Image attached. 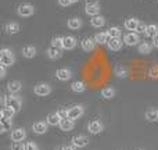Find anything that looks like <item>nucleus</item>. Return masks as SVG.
Returning <instances> with one entry per match:
<instances>
[{"label": "nucleus", "mask_w": 158, "mask_h": 150, "mask_svg": "<svg viewBox=\"0 0 158 150\" xmlns=\"http://www.w3.org/2000/svg\"><path fill=\"white\" fill-rule=\"evenodd\" d=\"M94 43H96V41H92V39L86 38L81 42V46L85 52H92V50L94 49Z\"/></svg>", "instance_id": "13"}, {"label": "nucleus", "mask_w": 158, "mask_h": 150, "mask_svg": "<svg viewBox=\"0 0 158 150\" xmlns=\"http://www.w3.org/2000/svg\"><path fill=\"white\" fill-rule=\"evenodd\" d=\"M21 88H22V85H21V82H19V81H11V82H8V85H7L8 92H11V93L19 92V90H21Z\"/></svg>", "instance_id": "17"}, {"label": "nucleus", "mask_w": 158, "mask_h": 150, "mask_svg": "<svg viewBox=\"0 0 158 150\" xmlns=\"http://www.w3.org/2000/svg\"><path fill=\"white\" fill-rule=\"evenodd\" d=\"M115 74H117L118 76H121V78H125V76H126V71L123 68H121V67H117V68H115Z\"/></svg>", "instance_id": "37"}, {"label": "nucleus", "mask_w": 158, "mask_h": 150, "mask_svg": "<svg viewBox=\"0 0 158 150\" xmlns=\"http://www.w3.org/2000/svg\"><path fill=\"white\" fill-rule=\"evenodd\" d=\"M47 56H49L50 58H53V60H56V58H60L61 57V49H58V47H54V46H50L49 49H47Z\"/></svg>", "instance_id": "15"}, {"label": "nucleus", "mask_w": 158, "mask_h": 150, "mask_svg": "<svg viewBox=\"0 0 158 150\" xmlns=\"http://www.w3.org/2000/svg\"><path fill=\"white\" fill-rule=\"evenodd\" d=\"M52 46L58 47V49H63V38H54L53 39Z\"/></svg>", "instance_id": "35"}, {"label": "nucleus", "mask_w": 158, "mask_h": 150, "mask_svg": "<svg viewBox=\"0 0 158 150\" xmlns=\"http://www.w3.org/2000/svg\"><path fill=\"white\" fill-rule=\"evenodd\" d=\"M107 45H108V49L110 50L117 52V50H119L121 47H122V39H121V38H111Z\"/></svg>", "instance_id": "9"}, {"label": "nucleus", "mask_w": 158, "mask_h": 150, "mask_svg": "<svg viewBox=\"0 0 158 150\" xmlns=\"http://www.w3.org/2000/svg\"><path fill=\"white\" fill-rule=\"evenodd\" d=\"M25 145H22L21 142H14L13 145H11V150H24Z\"/></svg>", "instance_id": "36"}, {"label": "nucleus", "mask_w": 158, "mask_h": 150, "mask_svg": "<svg viewBox=\"0 0 158 150\" xmlns=\"http://www.w3.org/2000/svg\"><path fill=\"white\" fill-rule=\"evenodd\" d=\"M71 0H58V4L60 6H64V7H67V6H69L71 4Z\"/></svg>", "instance_id": "41"}, {"label": "nucleus", "mask_w": 158, "mask_h": 150, "mask_svg": "<svg viewBox=\"0 0 158 150\" xmlns=\"http://www.w3.org/2000/svg\"><path fill=\"white\" fill-rule=\"evenodd\" d=\"M75 46H77V39L74 36H64L63 38V49L72 50Z\"/></svg>", "instance_id": "7"}, {"label": "nucleus", "mask_w": 158, "mask_h": 150, "mask_svg": "<svg viewBox=\"0 0 158 150\" xmlns=\"http://www.w3.org/2000/svg\"><path fill=\"white\" fill-rule=\"evenodd\" d=\"M98 4V0H86V6H96Z\"/></svg>", "instance_id": "43"}, {"label": "nucleus", "mask_w": 158, "mask_h": 150, "mask_svg": "<svg viewBox=\"0 0 158 150\" xmlns=\"http://www.w3.org/2000/svg\"><path fill=\"white\" fill-rule=\"evenodd\" d=\"M0 63L6 67H10L14 64V56L11 53V50H8L7 47H3L0 50Z\"/></svg>", "instance_id": "1"}, {"label": "nucleus", "mask_w": 158, "mask_h": 150, "mask_svg": "<svg viewBox=\"0 0 158 150\" xmlns=\"http://www.w3.org/2000/svg\"><path fill=\"white\" fill-rule=\"evenodd\" d=\"M58 115L61 117V120H63V118H68V110L61 109L60 111H58Z\"/></svg>", "instance_id": "39"}, {"label": "nucleus", "mask_w": 158, "mask_h": 150, "mask_svg": "<svg viewBox=\"0 0 158 150\" xmlns=\"http://www.w3.org/2000/svg\"><path fill=\"white\" fill-rule=\"evenodd\" d=\"M60 128L63 131H71L74 128V120H69V118H63L60 121Z\"/></svg>", "instance_id": "14"}, {"label": "nucleus", "mask_w": 158, "mask_h": 150, "mask_svg": "<svg viewBox=\"0 0 158 150\" xmlns=\"http://www.w3.org/2000/svg\"><path fill=\"white\" fill-rule=\"evenodd\" d=\"M123 42H125L128 46H135V45L139 43V33H136V32L128 33V35H125V38H123Z\"/></svg>", "instance_id": "8"}, {"label": "nucleus", "mask_w": 158, "mask_h": 150, "mask_svg": "<svg viewBox=\"0 0 158 150\" xmlns=\"http://www.w3.org/2000/svg\"><path fill=\"white\" fill-rule=\"evenodd\" d=\"M71 2H72V3H77V2H79V0H71Z\"/></svg>", "instance_id": "46"}, {"label": "nucleus", "mask_w": 158, "mask_h": 150, "mask_svg": "<svg viewBox=\"0 0 158 150\" xmlns=\"http://www.w3.org/2000/svg\"><path fill=\"white\" fill-rule=\"evenodd\" d=\"M115 95V90L112 89V88H104L103 90H101V96H103L104 99H112Z\"/></svg>", "instance_id": "31"}, {"label": "nucleus", "mask_w": 158, "mask_h": 150, "mask_svg": "<svg viewBox=\"0 0 158 150\" xmlns=\"http://www.w3.org/2000/svg\"><path fill=\"white\" fill-rule=\"evenodd\" d=\"M6 76V66H0V78H4Z\"/></svg>", "instance_id": "42"}, {"label": "nucleus", "mask_w": 158, "mask_h": 150, "mask_svg": "<svg viewBox=\"0 0 158 150\" xmlns=\"http://www.w3.org/2000/svg\"><path fill=\"white\" fill-rule=\"evenodd\" d=\"M151 49H153V45H150L148 42H143L139 45V53H143V54H148Z\"/></svg>", "instance_id": "27"}, {"label": "nucleus", "mask_w": 158, "mask_h": 150, "mask_svg": "<svg viewBox=\"0 0 158 150\" xmlns=\"http://www.w3.org/2000/svg\"><path fill=\"white\" fill-rule=\"evenodd\" d=\"M107 32H108V35L111 38H121V29L118 27H111Z\"/></svg>", "instance_id": "33"}, {"label": "nucleus", "mask_w": 158, "mask_h": 150, "mask_svg": "<svg viewBox=\"0 0 158 150\" xmlns=\"http://www.w3.org/2000/svg\"><path fill=\"white\" fill-rule=\"evenodd\" d=\"M61 117L58 115V113H53V114L47 115V124L49 125H60Z\"/></svg>", "instance_id": "18"}, {"label": "nucleus", "mask_w": 158, "mask_h": 150, "mask_svg": "<svg viewBox=\"0 0 158 150\" xmlns=\"http://www.w3.org/2000/svg\"><path fill=\"white\" fill-rule=\"evenodd\" d=\"M56 76H57L60 81H68V79L71 78V71L67 68H60L56 72Z\"/></svg>", "instance_id": "12"}, {"label": "nucleus", "mask_w": 158, "mask_h": 150, "mask_svg": "<svg viewBox=\"0 0 158 150\" xmlns=\"http://www.w3.org/2000/svg\"><path fill=\"white\" fill-rule=\"evenodd\" d=\"M50 92H52V88L47 84H39L35 86V93L38 96H47Z\"/></svg>", "instance_id": "5"}, {"label": "nucleus", "mask_w": 158, "mask_h": 150, "mask_svg": "<svg viewBox=\"0 0 158 150\" xmlns=\"http://www.w3.org/2000/svg\"><path fill=\"white\" fill-rule=\"evenodd\" d=\"M63 150H77V148H75L74 145H72V146H64Z\"/></svg>", "instance_id": "44"}, {"label": "nucleus", "mask_w": 158, "mask_h": 150, "mask_svg": "<svg viewBox=\"0 0 158 150\" xmlns=\"http://www.w3.org/2000/svg\"><path fill=\"white\" fill-rule=\"evenodd\" d=\"M6 31L8 33H17V32H19V25L17 22H10V24L6 25Z\"/></svg>", "instance_id": "30"}, {"label": "nucleus", "mask_w": 158, "mask_h": 150, "mask_svg": "<svg viewBox=\"0 0 158 150\" xmlns=\"http://www.w3.org/2000/svg\"><path fill=\"white\" fill-rule=\"evenodd\" d=\"M89 131L92 132V134H100V132L103 131V125H101L100 121H92V122L89 124Z\"/></svg>", "instance_id": "16"}, {"label": "nucleus", "mask_w": 158, "mask_h": 150, "mask_svg": "<svg viewBox=\"0 0 158 150\" xmlns=\"http://www.w3.org/2000/svg\"><path fill=\"white\" fill-rule=\"evenodd\" d=\"M86 14L87 15H92V17H94V15H98V13H100V7H98V4H96V6H86Z\"/></svg>", "instance_id": "26"}, {"label": "nucleus", "mask_w": 158, "mask_h": 150, "mask_svg": "<svg viewBox=\"0 0 158 150\" xmlns=\"http://www.w3.org/2000/svg\"><path fill=\"white\" fill-rule=\"evenodd\" d=\"M32 129H33V132L35 134H44V132L47 131V125L44 122H35L32 125Z\"/></svg>", "instance_id": "20"}, {"label": "nucleus", "mask_w": 158, "mask_h": 150, "mask_svg": "<svg viewBox=\"0 0 158 150\" xmlns=\"http://www.w3.org/2000/svg\"><path fill=\"white\" fill-rule=\"evenodd\" d=\"M25 136H27L25 129L18 128V129H15V131H13V134H11V140H13V142H22V140L25 139Z\"/></svg>", "instance_id": "6"}, {"label": "nucleus", "mask_w": 158, "mask_h": 150, "mask_svg": "<svg viewBox=\"0 0 158 150\" xmlns=\"http://www.w3.org/2000/svg\"><path fill=\"white\" fill-rule=\"evenodd\" d=\"M83 115V107L82 106H74L68 110V118L69 120H78L79 117Z\"/></svg>", "instance_id": "2"}, {"label": "nucleus", "mask_w": 158, "mask_h": 150, "mask_svg": "<svg viewBox=\"0 0 158 150\" xmlns=\"http://www.w3.org/2000/svg\"><path fill=\"white\" fill-rule=\"evenodd\" d=\"M146 35L150 36V38H156V36H158V27H157L156 24L147 25V29H146Z\"/></svg>", "instance_id": "22"}, {"label": "nucleus", "mask_w": 158, "mask_h": 150, "mask_svg": "<svg viewBox=\"0 0 158 150\" xmlns=\"http://www.w3.org/2000/svg\"><path fill=\"white\" fill-rule=\"evenodd\" d=\"M90 22H92V25L94 28H100V27H103V25L106 24V19H104L101 15H94L92 19H90Z\"/></svg>", "instance_id": "25"}, {"label": "nucleus", "mask_w": 158, "mask_h": 150, "mask_svg": "<svg viewBox=\"0 0 158 150\" xmlns=\"http://www.w3.org/2000/svg\"><path fill=\"white\" fill-rule=\"evenodd\" d=\"M72 145L75 148H85V146L89 145V139L86 136H75L72 139Z\"/></svg>", "instance_id": "10"}, {"label": "nucleus", "mask_w": 158, "mask_h": 150, "mask_svg": "<svg viewBox=\"0 0 158 150\" xmlns=\"http://www.w3.org/2000/svg\"><path fill=\"white\" fill-rule=\"evenodd\" d=\"M82 25V21L81 18H71L68 21V28L69 29H79Z\"/></svg>", "instance_id": "28"}, {"label": "nucleus", "mask_w": 158, "mask_h": 150, "mask_svg": "<svg viewBox=\"0 0 158 150\" xmlns=\"http://www.w3.org/2000/svg\"><path fill=\"white\" fill-rule=\"evenodd\" d=\"M110 39H111V36L108 35V32H101V33L96 35L94 41H96V43H98V45H106L110 42Z\"/></svg>", "instance_id": "11"}, {"label": "nucleus", "mask_w": 158, "mask_h": 150, "mask_svg": "<svg viewBox=\"0 0 158 150\" xmlns=\"http://www.w3.org/2000/svg\"><path fill=\"white\" fill-rule=\"evenodd\" d=\"M6 107H10V109H13L14 111L17 113L19 109H21V100H19V97L18 96H10Z\"/></svg>", "instance_id": "4"}, {"label": "nucleus", "mask_w": 158, "mask_h": 150, "mask_svg": "<svg viewBox=\"0 0 158 150\" xmlns=\"http://www.w3.org/2000/svg\"><path fill=\"white\" fill-rule=\"evenodd\" d=\"M0 124H2V134L10 131L11 125H13V122H11V118H4V117H2V120H0Z\"/></svg>", "instance_id": "21"}, {"label": "nucleus", "mask_w": 158, "mask_h": 150, "mask_svg": "<svg viewBox=\"0 0 158 150\" xmlns=\"http://www.w3.org/2000/svg\"><path fill=\"white\" fill-rule=\"evenodd\" d=\"M35 13V8L32 4H21L18 7V14L21 17H29Z\"/></svg>", "instance_id": "3"}, {"label": "nucleus", "mask_w": 158, "mask_h": 150, "mask_svg": "<svg viewBox=\"0 0 158 150\" xmlns=\"http://www.w3.org/2000/svg\"><path fill=\"white\" fill-rule=\"evenodd\" d=\"M150 76H153V78H158V67H154V68L150 70Z\"/></svg>", "instance_id": "40"}, {"label": "nucleus", "mask_w": 158, "mask_h": 150, "mask_svg": "<svg viewBox=\"0 0 158 150\" xmlns=\"http://www.w3.org/2000/svg\"><path fill=\"white\" fill-rule=\"evenodd\" d=\"M146 29H147V25L144 22H140L139 21V25L136 28V33H146Z\"/></svg>", "instance_id": "34"}, {"label": "nucleus", "mask_w": 158, "mask_h": 150, "mask_svg": "<svg viewBox=\"0 0 158 150\" xmlns=\"http://www.w3.org/2000/svg\"><path fill=\"white\" fill-rule=\"evenodd\" d=\"M71 89L74 90V92H77V93H82V92H85L86 86H85L83 82H81V81H75V82H72Z\"/></svg>", "instance_id": "24"}, {"label": "nucleus", "mask_w": 158, "mask_h": 150, "mask_svg": "<svg viewBox=\"0 0 158 150\" xmlns=\"http://www.w3.org/2000/svg\"><path fill=\"white\" fill-rule=\"evenodd\" d=\"M0 114H2V117H4V118H13V115L15 114V111H14L13 109H10V107H3Z\"/></svg>", "instance_id": "32"}, {"label": "nucleus", "mask_w": 158, "mask_h": 150, "mask_svg": "<svg viewBox=\"0 0 158 150\" xmlns=\"http://www.w3.org/2000/svg\"><path fill=\"white\" fill-rule=\"evenodd\" d=\"M146 118L148 121H156L158 120V110H154V109H150L146 111Z\"/></svg>", "instance_id": "29"}, {"label": "nucleus", "mask_w": 158, "mask_h": 150, "mask_svg": "<svg viewBox=\"0 0 158 150\" xmlns=\"http://www.w3.org/2000/svg\"><path fill=\"white\" fill-rule=\"evenodd\" d=\"M24 150H39V149H38V146H36L35 143H27Z\"/></svg>", "instance_id": "38"}, {"label": "nucleus", "mask_w": 158, "mask_h": 150, "mask_svg": "<svg viewBox=\"0 0 158 150\" xmlns=\"http://www.w3.org/2000/svg\"><path fill=\"white\" fill-rule=\"evenodd\" d=\"M137 25H139V21L136 18H129L125 21V28L128 31H136Z\"/></svg>", "instance_id": "23"}, {"label": "nucleus", "mask_w": 158, "mask_h": 150, "mask_svg": "<svg viewBox=\"0 0 158 150\" xmlns=\"http://www.w3.org/2000/svg\"><path fill=\"white\" fill-rule=\"evenodd\" d=\"M22 56L27 58H33L36 56V49L33 46H25L22 49Z\"/></svg>", "instance_id": "19"}, {"label": "nucleus", "mask_w": 158, "mask_h": 150, "mask_svg": "<svg viewBox=\"0 0 158 150\" xmlns=\"http://www.w3.org/2000/svg\"><path fill=\"white\" fill-rule=\"evenodd\" d=\"M154 46H156V47H158V36H156V38H154Z\"/></svg>", "instance_id": "45"}]
</instances>
